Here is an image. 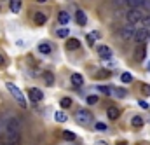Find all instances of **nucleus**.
I'll return each mask as SVG.
<instances>
[{
    "instance_id": "33",
    "label": "nucleus",
    "mask_w": 150,
    "mask_h": 145,
    "mask_svg": "<svg viewBox=\"0 0 150 145\" xmlns=\"http://www.w3.org/2000/svg\"><path fill=\"white\" fill-rule=\"evenodd\" d=\"M115 96L124 98V96H126V91H124V89H115Z\"/></svg>"
},
{
    "instance_id": "30",
    "label": "nucleus",
    "mask_w": 150,
    "mask_h": 145,
    "mask_svg": "<svg viewBox=\"0 0 150 145\" xmlns=\"http://www.w3.org/2000/svg\"><path fill=\"white\" fill-rule=\"evenodd\" d=\"M108 75H110L108 70H100V72L96 73V77H98V79H101V77H108Z\"/></svg>"
},
{
    "instance_id": "29",
    "label": "nucleus",
    "mask_w": 150,
    "mask_h": 145,
    "mask_svg": "<svg viewBox=\"0 0 150 145\" xmlns=\"http://www.w3.org/2000/svg\"><path fill=\"white\" fill-rule=\"evenodd\" d=\"M94 128H96L98 131H105V129H107V124H105V122H96Z\"/></svg>"
},
{
    "instance_id": "16",
    "label": "nucleus",
    "mask_w": 150,
    "mask_h": 145,
    "mask_svg": "<svg viewBox=\"0 0 150 145\" xmlns=\"http://www.w3.org/2000/svg\"><path fill=\"white\" fill-rule=\"evenodd\" d=\"M72 84L77 86V87H80V86L84 84V77H82L80 73H74V75H72Z\"/></svg>"
},
{
    "instance_id": "36",
    "label": "nucleus",
    "mask_w": 150,
    "mask_h": 145,
    "mask_svg": "<svg viewBox=\"0 0 150 145\" xmlns=\"http://www.w3.org/2000/svg\"><path fill=\"white\" fill-rule=\"evenodd\" d=\"M94 145H108V144H107V142H103V140H98Z\"/></svg>"
},
{
    "instance_id": "14",
    "label": "nucleus",
    "mask_w": 150,
    "mask_h": 145,
    "mask_svg": "<svg viewBox=\"0 0 150 145\" xmlns=\"http://www.w3.org/2000/svg\"><path fill=\"white\" fill-rule=\"evenodd\" d=\"M51 51H52V45L47 42H42L38 45V53H42V54H51Z\"/></svg>"
},
{
    "instance_id": "22",
    "label": "nucleus",
    "mask_w": 150,
    "mask_h": 145,
    "mask_svg": "<svg viewBox=\"0 0 150 145\" xmlns=\"http://www.w3.org/2000/svg\"><path fill=\"white\" fill-rule=\"evenodd\" d=\"M54 119H56L58 122H67V119H68V117H67V114H65V112L58 110V112L54 114Z\"/></svg>"
},
{
    "instance_id": "35",
    "label": "nucleus",
    "mask_w": 150,
    "mask_h": 145,
    "mask_svg": "<svg viewBox=\"0 0 150 145\" xmlns=\"http://www.w3.org/2000/svg\"><path fill=\"white\" fill-rule=\"evenodd\" d=\"M138 103H140V107H143V109H149V103H147V102H143V100H140Z\"/></svg>"
},
{
    "instance_id": "9",
    "label": "nucleus",
    "mask_w": 150,
    "mask_h": 145,
    "mask_svg": "<svg viewBox=\"0 0 150 145\" xmlns=\"http://www.w3.org/2000/svg\"><path fill=\"white\" fill-rule=\"evenodd\" d=\"M98 56L103 60H110L112 58V49L108 45H98Z\"/></svg>"
},
{
    "instance_id": "25",
    "label": "nucleus",
    "mask_w": 150,
    "mask_h": 145,
    "mask_svg": "<svg viewBox=\"0 0 150 145\" xmlns=\"http://www.w3.org/2000/svg\"><path fill=\"white\" fill-rule=\"evenodd\" d=\"M56 35L59 37V38H67V37L70 35V32H68V28H58L56 30Z\"/></svg>"
},
{
    "instance_id": "8",
    "label": "nucleus",
    "mask_w": 150,
    "mask_h": 145,
    "mask_svg": "<svg viewBox=\"0 0 150 145\" xmlns=\"http://www.w3.org/2000/svg\"><path fill=\"white\" fill-rule=\"evenodd\" d=\"M28 96H30V100H32L33 103H35V102H40V100H44V93H42L38 87H30Z\"/></svg>"
},
{
    "instance_id": "1",
    "label": "nucleus",
    "mask_w": 150,
    "mask_h": 145,
    "mask_svg": "<svg viewBox=\"0 0 150 145\" xmlns=\"http://www.w3.org/2000/svg\"><path fill=\"white\" fill-rule=\"evenodd\" d=\"M7 145H21V122L16 117H11L5 124Z\"/></svg>"
},
{
    "instance_id": "17",
    "label": "nucleus",
    "mask_w": 150,
    "mask_h": 145,
    "mask_svg": "<svg viewBox=\"0 0 150 145\" xmlns=\"http://www.w3.org/2000/svg\"><path fill=\"white\" fill-rule=\"evenodd\" d=\"M98 91L100 93H105L108 96H115V89L113 87H108V86H98Z\"/></svg>"
},
{
    "instance_id": "3",
    "label": "nucleus",
    "mask_w": 150,
    "mask_h": 145,
    "mask_svg": "<svg viewBox=\"0 0 150 145\" xmlns=\"http://www.w3.org/2000/svg\"><path fill=\"white\" fill-rule=\"evenodd\" d=\"M75 121L79 122V124H82V126H87L89 122H93V115H91V112L89 110H77L75 112Z\"/></svg>"
},
{
    "instance_id": "19",
    "label": "nucleus",
    "mask_w": 150,
    "mask_h": 145,
    "mask_svg": "<svg viewBox=\"0 0 150 145\" xmlns=\"http://www.w3.org/2000/svg\"><path fill=\"white\" fill-rule=\"evenodd\" d=\"M127 5H131V9H140V5L147 4V0H126Z\"/></svg>"
},
{
    "instance_id": "31",
    "label": "nucleus",
    "mask_w": 150,
    "mask_h": 145,
    "mask_svg": "<svg viewBox=\"0 0 150 145\" xmlns=\"http://www.w3.org/2000/svg\"><path fill=\"white\" fill-rule=\"evenodd\" d=\"M87 103H89V105L98 103V96H87Z\"/></svg>"
},
{
    "instance_id": "27",
    "label": "nucleus",
    "mask_w": 150,
    "mask_h": 145,
    "mask_svg": "<svg viewBox=\"0 0 150 145\" xmlns=\"http://www.w3.org/2000/svg\"><path fill=\"white\" fill-rule=\"evenodd\" d=\"M61 107L63 109H70L72 107V100L70 98H61Z\"/></svg>"
},
{
    "instance_id": "11",
    "label": "nucleus",
    "mask_w": 150,
    "mask_h": 145,
    "mask_svg": "<svg viewBox=\"0 0 150 145\" xmlns=\"http://www.w3.org/2000/svg\"><path fill=\"white\" fill-rule=\"evenodd\" d=\"M107 115H108V119H110V121H115V119H119L120 110L117 109V107H110V109H107Z\"/></svg>"
},
{
    "instance_id": "32",
    "label": "nucleus",
    "mask_w": 150,
    "mask_h": 145,
    "mask_svg": "<svg viewBox=\"0 0 150 145\" xmlns=\"http://www.w3.org/2000/svg\"><path fill=\"white\" fill-rule=\"evenodd\" d=\"M142 91H143V95L150 96V86L149 84H143V86H142Z\"/></svg>"
},
{
    "instance_id": "21",
    "label": "nucleus",
    "mask_w": 150,
    "mask_h": 145,
    "mask_svg": "<svg viewBox=\"0 0 150 145\" xmlns=\"http://www.w3.org/2000/svg\"><path fill=\"white\" fill-rule=\"evenodd\" d=\"M44 82H45L47 86H52V84H54V75H52V72L44 73Z\"/></svg>"
},
{
    "instance_id": "5",
    "label": "nucleus",
    "mask_w": 150,
    "mask_h": 145,
    "mask_svg": "<svg viewBox=\"0 0 150 145\" xmlns=\"http://www.w3.org/2000/svg\"><path fill=\"white\" fill-rule=\"evenodd\" d=\"M120 38L122 40H131V38H134V35H136V30H134V26L133 25H126L124 28H120Z\"/></svg>"
},
{
    "instance_id": "6",
    "label": "nucleus",
    "mask_w": 150,
    "mask_h": 145,
    "mask_svg": "<svg viewBox=\"0 0 150 145\" xmlns=\"http://www.w3.org/2000/svg\"><path fill=\"white\" fill-rule=\"evenodd\" d=\"M145 56H147V47H145V44H138V45H136V49H134L133 58H134L136 61H143V60H145Z\"/></svg>"
},
{
    "instance_id": "28",
    "label": "nucleus",
    "mask_w": 150,
    "mask_h": 145,
    "mask_svg": "<svg viewBox=\"0 0 150 145\" xmlns=\"http://www.w3.org/2000/svg\"><path fill=\"white\" fill-rule=\"evenodd\" d=\"M142 23H143V28H145V30H149V32H150V16H145Z\"/></svg>"
},
{
    "instance_id": "18",
    "label": "nucleus",
    "mask_w": 150,
    "mask_h": 145,
    "mask_svg": "<svg viewBox=\"0 0 150 145\" xmlns=\"http://www.w3.org/2000/svg\"><path fill=\"white\" fill-rule=\"evenodd\" d=\"M23 7V2L21 0H11V11L12 12H19Z\"/></svg>"
},
{
    "instance_id": "34",
    "label": "nucleus",
    "mask_w": 150,
    "mask_h": 145,
    "mask_svg": "<svg viewBox=\"0 0 150 145\" xmlns=\"http://www.w3.org/2000/svg\"><path fill=\"white\" fill-rule=\"evenodd\" d=\"M4 67H5V56L0 53V68H4Z\"/></svg>"
},
{
    "instance_id": "38",
    "label": "nucleus",
    "mask_w": 150,
    "mask_h": 145,
    "mask_svg": "<svg viewBox=\"0 0 150 145\" xmlns=\"http://www.w3.org/2000/svg\"><path fill=\"white\" fill-rule=\"evenodd\" d=\"M37 2H40V4H44V2H47V0H37Z\"/></svg>"
},
{
    "instance_id": "23",
    "label": "nucleus",
    "mask_w": 150,
    "mask_h": 145,
    "mask_svg": "<svg viewBox=\"0 0 150 145\" xmlns=\"http://www.w3.org/2000/svg\"><path fill=\"white\" fill-rule=\"evenodd\" d=\"M120 80H122L124 84H131V82H133V75H131L129 72H124L122 75H120Z\"/></svg>"
},
{
    "instance_id": "7",
    "label": "nucleus",
    "mask_w": 150,
    "mask_h": 145,
    "mask_svg": "<svg viewBox=\"0 0 150 145\" xmlns=\"http://www.w3.org/2000/svg\"><path fill=\"white\" fill-rule=\"evenodd\" d=\"M149 38H150V32H149V30H145V28H140V30H136L134 40H136L138 44H145Z\"/></svg>"
},
{
    "instance_id": "15",
    "label": "nucleus",
    "mask_w": 150,
    "mask_h": 145,
    "mask_svg": "<svg viewBox=\"0 0 150 145\" xmlns=\"http://www.w3.org/2000/svg\"><path fill=\"white\" fill-rule=\"evenodd\" d=\"M131 124H133V128H136V129H138V128H142V126L145 124V121H143V117H142V115H134V117L131 119Z\"/></svg>"
},
{
    "instance_id": "26",
    "label": "nucleus",
    "mask_w": 150,
    "mask_h": 145,
    "mask_svg": "<svg viewBox=\"0 0 150 145\" xmlns=\"http://www.w3.org/2000/svg\"><path fill=\"white\" fill-rule=\"evenodd\" d=\"M86 42H87V45L91 47V45H94V42H96V32L94 33H89V35L86 37Z\"/></svg>"
},
{
    "instance_id": "39",
    "label": "nucleus",
    "mask_w": 150,
    "mask_h": 145,
    "mask_svg": "<svg viewBox=\"0 0 150 145\" xmlns=\"http://www.w3.org/2000/svg\"><path fill=\"white\" fill-rule=\"evenodd\" d=\"M149 70H150V63H149Z\"/></svg>"
},
{
    "instance_id": "10",
    "label": "nucleus",
    "mask_w": 150,
    "mask_h": 145,
    "mask_svg": "<svg viewBox=\"0 0 150 145\" xmlns=\"http://www.w3.org/2000/svg\"><path fill=\"white\" fill-rule=\"evenodd\" d=\"M33 21H35V25H45V21H47V16H45L42 11H37V12L33 14Z\"/></svg>"
},
{
    "instance_id": "2",
    "label": "nucleus",
    "mask_w": 150,
    "mask_h": 145,
    "mask_svg": "<svg viewBox=\"0 0 150 145\" xmlns=\"http://www.w3.org/2000/svg\"><path fill=\"white\" fill-rule=\"evenodd\" d=\"M5 86H7V89L11 91V95L14 96V100H16V102H19V105H21L23 109H26V100H25V95L21 93V89H19V87H16L12 82H7Z\"/></svg>"
},
{
    "instance_id": "13",
    "label": "nucleus",
    "mask_w": 150,
    "mask_h": 145,
    "mask_svg": "<svg viewBox=\"0 0 150 145\" xmlns=\"http://www.w3.org/2000/svg\"><path fill=\"white\" fill-rule=\"evenodd\" d=\"M80 47V42L77 40V38H68L67 40V49L68 51H75V49H79Z\"/></svg>"
},
{
    "instance_id": "12",
    "label": "nucleus",
    "mask_w": 150,
    "mask_h": 145,
    "mask_svg": "<svg viewBox=\"0 0 150 145\" xmlns=\"http://www.w3.org/2000/svg\"><path fill=\"white\" fill-rule=\"evenodd\" d=\"M75 19H77V23H79L80 26H84V25L87 23V18H86V12H84V11H77V12H75Z\"/></svg>"
},
{
    "instance_id": "37",
    "label": "nucleus",
    "mask_w": 150,
    "mask_h": 145,
    "mask_svg": "<svg viewBox=\"0 0 150 145\" xmlns=\"http://www.w3.org/2000/svg\"><path fill=\"white\" fill-rule=\"evenodd\" d=\"M117 145H127V142H117Z\"/></svg>"
},
{
    "instance_id": "24",
    "label": "nucleus",
    "mask_w": 150,
    "mask_h": 145,
    "mask_svg": "<svg viewBox=\"0 0 150 145\" xmlns=\"http://www.w3.org/2000/svg\"><path fill=\"white\" fill-rule=\"evenodd\" d=\"M61 136H63L65 140H68V142H74L75 138H77V135L72 133V131H63V133H61Z\"/></svg>"
},
{
    "instance_id": "4",
    "label": "nucleus",
    "mask_w": 150,
    "mask_h": 145,
    "mask_svg": "<svg viewBox=\"0 0 150 145\" xmlns=\"http://www.w3.org/2000/svg\"><path fill=\"white\" fill-rule=\"evenodd\" d=\"M126 19H127V25H136V23L143 21V12L140 9H129L126 14Z\"/></svg>"
},
{
    "instance_id": "20",
    "label": "nucleus",
    "mask_w": 150,
    "mask_h": 145,
    "mask_svg": "<svg viewBox=\"0 0 150 145\" xmlns=\"http://www.w3.org/2000/svg\"><path fill=\"white\" fill-rule=\"evenodd\" d=\"M68 19H70V16H68V12H67V11H61V12L58 14V21H59L61 25H67V23H68Z\"/></svg>"
}]
</instances>
